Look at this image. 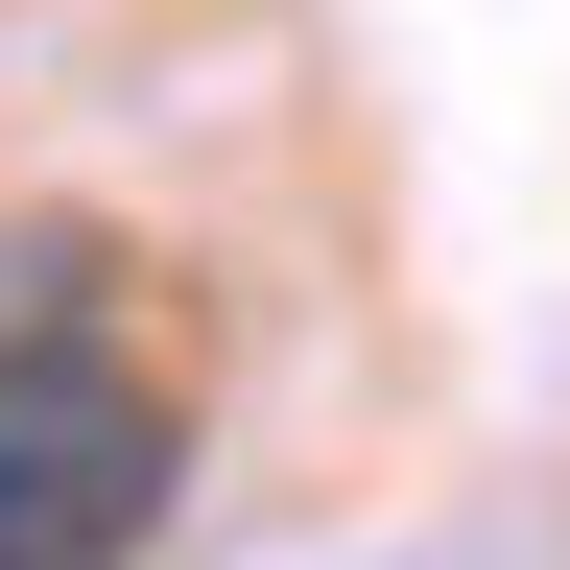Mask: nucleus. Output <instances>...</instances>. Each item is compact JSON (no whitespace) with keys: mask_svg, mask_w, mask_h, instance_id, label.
<instances>
[{"mask_svg":"<svg viewBox=\"0 0 570 570\" xmlns=\"http://www.w3.org/2000/svg\"><path fill=\"white\" fill-rule=\"evenodd\" d=\"M190 499V404L142 356V262L96 214H0V570H142Z\"/></svg>","mask_w":570,"mask_h":570,"instance_id":"1","label":"nucleus"}]
</instances>
